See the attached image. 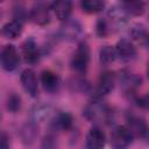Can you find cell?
<instances>
[{
	"label": "cell",
	"mask_w": 149,
	"mask_h": 149,
	"mask_svg": "<svg viewBox=\"0 0 149 149\" xmlns=\"http://www.w3.org/2000/svg\"><path fill=\"white\" fill-rule=\"evenodd\" d=\"M83 115L90 121H99V120H109L111 112L107 105L100 99L95 98L84 108Z\"/></svg>",
	"instance_id": "obj_1"
},
{
	"label": "cell",
	"mask_w": 149,
	"mask_h": 149,
	"mask_svg": "<svg viewBox=\"0 0 149 149\" xmlns=\"http://www.w3.org/2000/svg\"><path fill=\"white\" fill-rule=\"evenodd\" d=\"M115 51H116V55L123 61H132L136 56V48L130 41L126 38H122L116 43Z\"/></svg>",
	"instance_id": "obj_13"
},
{
	"label": "cell",
	"mask_w": 149,
	"mask_h": 149,
	"mask_svg": "<svg viewBox=\"0 0 149 149\" xmlns=\"http://www.w3.org/2000/svg\"><path fill=\"white\" fill-rule=\"evenodd\" d=\"M95 31H97V35L99 37H105L107 36L108 31H109V27H108V23L106 20H99L97 22V26H95Z\"/></svg>",
	"instance_id": "obj_25"
},
{
	"label": "cell",
	"mask_w": 149,
	"mask_h": 149,
	"mask_svg": "<svg viewBox=\"0 0 149 149\" xmlns=\"http://www.w3.org/2000/svg\"><path fill=\"white\" fill-rule=\"evenodd\" d=\"M122 9L125 13L133 16H141L144 14L146 3L144 0H121Z\"/></svg>",
	"instance_id": "obj_17"
},
{
	"label": "cell",
	"mask_w": 149,
	"mask_h": 149,
	"mask_svg": "<svg viewBox=\"0 0 149 149\" xmlns=\"http://www.w3.org/2000/svg\"><path fill=\"white\" fill-rule=\"evenodd\" d=\"M22 33V21L14 19L7 23H5L1 28V35L9 40H15Z\"/></svg>",
	"instance_id": "obj_16"
},
{
	"label": "cell",
	"mask_w": 149,
	"mask_h": 149,
	"mask_svg": "<svg viewBox=\"0 0 149 149\" xmlns=\"http://www.w3.org/2000/svg\"><path fill=\"white\" fill-rule=\"evenodd\" d=\"M69 86H70V88L73 91V92H80V93H83V92H87L88 90H90V85H88V83L85 80V79H83V78H72L70 81H69Z\"/></svg>",
	"instance_id": "obj_23"
},
{
	"label": "cell",
	"mask_w": 149,
	"mask_h": 149,
	"mask_svg": "<svg viewBox=\"0 0 149 149\" xmlns=\"http://www.w3.org/2000/svg\"><path fill=\"white\" fill-rule=\"evenodd\" d=\"M116 57H118V55H116L115 48L112 45H105L99 51V59L105 65L113 63L116 59Z\"/></svg>",
	"instance_id": "obj_22"
},
{
	"label": "cell",
	"mask_w": 149,
	"mask_h": 149,
	"mask_svg": "<svg viewBox=\"0 0 149 149\" xmlns=\"http://www.w3.org/2000/svg\"><path fill=\"white\" fill-rule=\"evenodd\" d=\"M134 135L130 129L126 126H118L111 134V144L114 148L121 149L128 147L133 142Z\"/></svg>",
	"instance_id": "obj_4"
},
{
	"label": "cell",
	"mask_w": 149,
	"mask_h": 149,
	"mask_svg": "<svg viewBox=\"0 0 149 149\" xmlns=\"http://www.w3.org/2000/svg\"><path fill=\"white\" fill-rule=\"evenodd\" d=\"M21 85L23 90L30 95V97H36L38 93V80L35 74V72L31 69H26L20 77Z\"/></svg>",
	"instance_id": "obj_7"
},
{
	"label": "cell",
	"mask_w": 149,
	"mask_h": 149,
	"mask_svg": "<svg viewBox=\"0 0 149 149\" xmlns=\"http://www.w3.org/2000/svg\"><path fill=\"white\" fill-rule=\"evenodd\" d=\"M105 142H106L105 133L98 126H93L86 135L85 147L88 149H100L105 146Z\"/></svg>",
	"instance_id": "obj_9"
},
{
	"label": "cell",
	"mask_w": 149,
	"mask_h": 149,
	"mask_svg": "<svg viewBox=\"0 0 149 149\" xmlns=\"http://www.w3.org/2000/svg\"><path fill=\"white\" fill-rule=\"evenodd\" d=\"M29 17L34 23L38 26L48 24L50 22V10H49L48 5L44 1L36 2L30 9Z\"/></svg>",
	"instance_id": "obj_6"
},
{
	"label": "cell",
	"mask_w": 149,
	"mask_h": 149,
	"mask_svg": "<svg viewBox=\"0 0 149 149\" xmlns=\"http://www.w3.org/2000/svg\"><path fill=\"white\" fill-rule=\"evenodd\" d=\"M136 102L140 107H143V108H147L148 106V99H147V95L144 97H140V98H136Z\"/></svg>",
	"instance_id": "obj_27"
},
{
	"label": "cell",
	"mask_w": 149,
	"mask_h": 149,
	"mask_svg": "<svg viewBox=\"0 0 149 149\" xmlns=\"http://www.w3.org/2000/svg\"><path fill=\"white\" fill-rule=\"evenodd\" d=\"M115 84V73L112 71H106L101 73L98 80V85L95 88V98H101L105 94H108Z\"/></svg>",
	"instance_id": "obj_8"
},
{
	"label": "cell",
	"mask_w": 149,
	"mask_h": 149,
	"mask_svg": "<svg viewBox=\"0 0 149 149\" xmlns=\"http://www.w3.org/2000/svg\"><path fill=\"white\" fill-rule=\"evenodd\" d=\"M142 78L132 72H122L120 77V85L126 93H134V91L141 85Z\"/></svg>",
	"instance_id": "obj_12"
},
{
	"label": "cell",
	"mask_w": 149,
	"mask_h": 149,
	"mask_svg": "<svg viewBox=\"0 0 149 149\" xmlns=\"http://www.w3.org/2000/svg\"><path fill=\"white\" fill-rule=\"evenodd\" d=\"M128 123L127 127L130 129V132L133 133L134 137H141V139H147L148 135V127L147 123L143 119L135 116V115H129L127 119Z\"/></svg>",
	"instance_id": "obj_11"
},
{
	"label": "cell",
	"mask_w": 149,
	"mask_h": 149,
	"mask_svg": "<svg viewBox=\"0 0 149 149\" xmlns=\"http://www.w3.org/2000/svg\"><path fill=\"white\" fill-rule=\"evenodd\" d=\"M90 63V47L86 42H80L79 45L77 47L72 58H71V69L79 73L83 74L86 72Z\"/></svg>",
	"instance_id": "obj_2"
},
{
	"label": "cell",
	"mask_w": 149,
	"mask_h": 149,
	"mask_svg": "<svg viewBox=\"0 0 149 149\" xmlns=\"http://www.w3.org/2000/svg\"><path fill=\"white\" fill-rule=\"evenodd\" d=\"M3 1H5V0H0V2H3Z\"/></svg>",
	"instance_id": "obj_28"
},
{
	"label": "cell",
	"mask_w": 149,
	"mask_h": 149,
	"mask_svg": "<svg viewBox=\"0 0 149 149\" xmlns=\"http://www.w3.org/2000/svg\"><path fill=\"white\" fill-rule=\"evenodd\" d=\"M22 55L28 64H34L40 59L41 51L34 38H28L22 43Z\"/></svg>",
	"instance_id": "obj_10"
},
{
	"label": "cell",
	"mask_w": 149,
	"mask_h": 149,
	"mask_svg": "<svg viewBox=\"0 0 149 149\" xmlns=\"http://www.w3.org/2000/svg\"><path fill=\"white\" fill-rule=\"evenodd\" d=\"M9 147V137L5 132H0V149H6Z\"/></svg>",
	"instance_id": "obj_26"
},
{
	"label": "cell",
	"mask_w": 149,
	"mask_h": 149,
	"mask_svg": "<svg viewBox=\"0 0 149 149\" xmlns=\"http://www.w3.org/2000/svg\"><path fill=\"white\" fill-rule=\"evenodd\" d=\"M51 9L57 19L64 21L69 19L72 12V0H55L51 5Z\"/></svg>",
	"instance_id": "obj_14"
},
{
	"label": "cell",
	"mask_w": 149,
	"mask_h": 149,
	"mask_svg": "<svg viewBox=\"0 0 149 149\" xmlns=\"http://www.w3.org/2000/svg\"><path fill=\"white\" fill-rule=\"evenodd\" d=\"M41 81H42V85H43V88L50 93H54L56 91H58L59 88V85H61V80H59V77L52 72V71H43L42 72V76H41Z\"/></svg>",
	"instance_id": "obj_15"
},
{
	"label": "cell",
	"mask_w": 149,
	"mask_h": 149,
	"mask_svg": "<svg viewBox=\"0 0 149 149\" xmlns=\"http://www.w3.org/2000/svg\"><path fill=\"white\" fill-rule=\"evenodd\" d=\"M73 123V119L69 113H58L51 121V129L52 130H69L71 129Z\"/></svg>",
	"instance_id": "obj_18"
},
{
	"label": "cell",
	"mask_w": 149,
	"mask_h": 149,
	"mask_svg": "<svg viewBox=\"0 0 149 149\" xmlns=\"http://www.w3.org/2000/svg\"><path fill=\"white\" fill-rule=\"evenodd\" d=\"M81 34V26L77 20H64V23L59 28V37L64 41H74L77 40Z\"/></svg>",
	"instance_id": "obj_5"
},
{
	"label": "cell",
	"mask_w": 149,
	"mask_h": 149,
	"mask_svg": "<svg viewBox=\"0 0 149 149\" xmlns=\"http://www.w3.org/2000/svg\"><path fill=\"white\" fill-rule=\"evenodd\" d=\"M20 64V56L13 44H5L0 48V66L7 71H14Z\"/></svg>",
	"instance_id": "obj_3"
},
{
	"label": "cell",
	"mask_w": 149,
	"mask_h": 149,
	"mask_svg": "<svg viewBox=\"0 0 149 149\" xmlns=\"http://www.w3.org/2000/svg\"><path fill=\"white\" fill-rule=\"evenodd\" d=\"M81 9L87 14H97L105 8L104 0H80Z\"/></svg>",
	"instance_id": "obj_19"
},
{
	"label": "cell",
	"mask_w": 149,
	"mask_h": 149,
	"mask_svg": "<svg viewBox=\"0 0 149 149\" xmlns=\"http://www.w3.org/2000/svg\"><path fill=\"white\" fill-rule=\"evenodd\" d=\"M36 135H37V127L33 122L24 125L21 129V139L26 144L33 143L34 140L36 139Z\"/></svg>",
	"instance_id": "obj_21"
},
{
	"label": "cell",
	"mask_w": 149,
	"mask_h": 149,
	"mask_svg": "<svg viewBox=\"0 0 149 149\" xmlns=\"http://www.w3.org/2000/svg\"><path fill=\"white\" fill-rule=\"evenodd\" d=\"M130 35L140 44L147 45V43H148V31H147V28L143 24L136 23L135 26H133V28L130 29Z\"/></svg>",
	"instance_id": "obj_20"
},
{
	"label": "cell",
	"mask_w": 149,
	"mask_h": 149,
	"mask_svg": "<svg viewBox=\"0 0 149 149\" xmlns=\"http://www.w3.org/2000/svg\"><path fill=\"white\" fill-rule=\"evenodd\" d=\"M21 108V97L16 93H12L7 99V109L12 113L19 112Z\"/></svg>",
	"instance_id": "obj_24"
}]
</instances>
